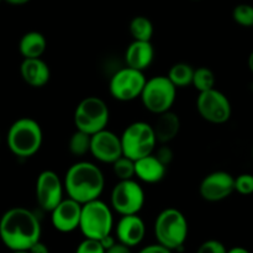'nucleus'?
Returning <instances> with one entry per match:
<instances>
[{
	"instance_id": "bb28decb",
	"label": "nucleus",
	"mask_w": 253,
	"mask_h": 253,
	"mask_svg": "<svg viewBox=\"0 0 253 253\" xmlns=\"http://www.w3.org/2000/svg\"><path fill=\"white\" fill-rule=\"evenodd\" d=\"M232 19L237 25L253 27V6L250 4H239L232 10Z\"/></svg>"
},
{
	"instance_id": "7ed1b4c3",
	"label": "nucleus",
	"mask_w": 253,
	"mask_h": 253,
	"mask_svg": "<svg viewBox=\"0 0 253 253\" xmlns=\"http://www.w3.org/2000/svg\"><path fill=\"white\" fill-rule=\"evenodd\" d=\"M6 142L9 150L19 158L36 155L43 142V132L36 120L21 118L15 121L7 131Z\"/></svg>"
},
{
	"instance_id": "72a5a7b5",
	"label": "nucleus",
	"mask_w": 253,
	"mask_h": 253,
	"mask_svg": "<svg viewBox=\"0 0 253 253\" xmlns=\"http://www.w3.org/2000/svg\"><path fill=\"white\" fill-rule=\"evenodd\" d=\"M27 251H29V253H49V249L40 240L36 244L32 245Z\"/></svg>"
},
{
	"instance_id": "f257e3e1",
	"label": "nucleus",
	"mask_w": 253,
	"mask_h": 253,
	"mask_svg": "<svg viewBox=\"0 0 253 253\" xmlns=\"http://www.w3.org/2000/svg\"><path fill=\"white\" fill-rule=\"evenodd\" d=\"M0 239L11 251H27L41 240V224L31 210L12 208L0 219Z\"/></svg>"
},
{
	"instance_id": "7c9ffc66",
	"label": "nucleus",
	"mask_w": 253,
	"mask_h": 253,
	"mask_svg": "<svg viewBox=\"0 0 253 253\" xmlns=\"http://www.w3.org/2000/svg\"><path fill=\"white\" fill-rule=\"evenodd\" d=\"M155 156L163 163L165 166H168L173 161V151L169 146H167V143H163L161 147H158L155 151Z\"/></svg>"
},
{
	"instance_id": "4468645a",
	"label": "nucleus",
	"mask_w": 253,
	"mask_h": 253,
	"mask_svg": "<svg viewBox=\"0 0 253 253\" xmlns=\"http://www.w3.org/2000/svg\"><path fill=\"white\" fill-rule=\"evenodd\" d=\"M90 153L99 162L113 165L116 160L124 156L121 136L106 128L94 133L91 135Z\"/></svg>"
},
{
	"instance_id": "412c9836",
	"label": "nucleus",
	"mask_w": 253,
	"mask_h": 253,
	"mask_svg": "<svg viewBox=\"0 0 253 253\" xmlns=\"http://www.w3.org/2000/svg\"><path fill=\"white\" fill-rule=\"evenodd\" d=\"M46 48V37L39 31L27 32L19 42V51L24 58H41Z\"/></svg>"
},
{
	"instance_id": "58836bf2",
	"label": "nucleus",
	"mask_w": 253,
	"mask_h": 253,
	"mask_svg": "<svg viewBox=\"0 0 253 253\" xmlns=\"http://www.w3.org/2000/svg\"><path fill=\"white\" fill-rule=\"evenodd\" d=\"M12 253H29V251H12Z\"/></svg>"
},
{
	"instance_id": "0eeeda50",
	"label": "nucleus",
	"mask_w": 253,
	"mask_h": 253,
	"mask_svg": "<svg viewBox=\"0 0 253 253\" xmlns=\"http://www.w3.org/2000/svg\"><path fill=\"white\" fill-rule=\"evenodd\" d=\"M110 111L105 101L98 96H86L77 105L73 120L77 130L94 135L106 128Z\"/></svg>"
},
{
	"instance_id": "e433bc0d",
	"label": "nucleus",
	"mask_w": 253,
	"mask_h": 253,
	"mask_svg": "<svg viewBox=\"0 0 253 253\" xmlns=\"http://www.w3.org/2000/svg\"><path fill=\"white\" fill-rule=\"evenodd\" d=\"M227 253H251L249 250L244 249V247H234L231 250H227Z\"/></svg>"
},
{
	"instance_id": "1a4fd4ad",
	"label": "nucleus",
	"mask_w": 253,
	"mask_h": 253,
	"mask_svg": "<svg viewBox=\"0 0 253 253\" xmlns=\"http://www.w3.org/2000/svg\"><path fill=\"white\" fill-rule=\"evenodd\" d=\"M146 202L145 190L133 179L119 180L111 190V208L121 216L135 215L142 210Z\"/></svg>"
},
{
	"instance_id": "b1692460",
	"label": "nucleus",
	"mask_w": 253,
	"mask_h": 253,
	"mask_svg": "<svg viewBox=\"0 0 253 253\" xmlns=\"http://www.w3.org/2000/svg\"><path fill=\"white\" fill-rule=\"evenodd\" d=\"M91 135L76 130L68 141V150L74 157H83L86 153H90Z\"/></svg>"
},
{
	"instance_id": "473e14b6",
	"label": "nucleus",
	"mask_w": 253,
	"mask_h": 253,
	"mask_svg": "<svg viewBox=\"0 0 253 253\" xmlns=\"http://www.w3.org/2000/svg\"><path fill=\"white\" fill-rule=\"evenodd\" d=\"M105 253H132V252H131V247L120 244V242L118 241V244H115L113 247L106 250Z\"/></svg>"
},
{
	"instance_id": "cd10ccee",
	"label": "nucleus",
	"mask_w": 253,
	"mask_h": 253,
	"mask_svg": "<svg viewBox=\"0 0 253 253\" xmlns=\"http://www.w3.org/2000/svg\"><path fill=\"white\" fill-rule=\"evenodd\" d=\"M235 192L241 195L253 194V174L242 173L235 178Z\"/></svg>"
},
{
	"instance_id": "a878e982",
	"label": "nucleus",
	"mask_w": 253,
	"mask_h": 253,
	"mask_svg": "<svg viewBox=\"0 0 253 253\" xmlns=\"http://www.w3.org/2000/svg\"><path fill=\"white\" fill-rule=\"evenodd\" d=\"M113 172L119 180L133 179V177H136L135 161L126 156H121L113 163Z\"/></svg>"
},
{
	"instance_id": "9b49d317",
	"label": "nucleus",
	"mask_w": 253,
	"mask_h": 253,
	"mask_svg": "<svg viewBox=\"0 0 253 253\" xmlns=\"http://www.w3.org/2000/svg\"><path fill=\"white\" fill-rule=\"evenodd\" d=\"M197 109L205 121L215 125L227 123L232 115V106L229 98L216 88L199 93Z\"/></svg>"
},
{
	"instance_id": "a211bd4d",
	"label": "nucleus",
	"mask_w": 253,
	"mask_h": 253,
	"mask_svg": "<svg viewBox=\"0 0 253 253\" xmlns=\"http://www.w3.org/2000/svg\"><path fill=\"white\" fill-rule=\"evenodd\" d=\"M155 59V48L151 41L133 40L125 52L126 66L145 72Z\"/></svg>"
},
{
	"instance_id": "393cba45",
	"label": "nucleus",
	"mask_w": 253,
	"mask_h": 253,
	"mask_svg": "<svg viewBox=\"0 0 253 253\" xmlns=\"http://www.w3.org/2000/svg\"><path fill=\"white\" fill-rule=\"evenodd\" d=\"M215 84H216V77L209 67H199V68L195 69L192 85L199 93L214 89Z\"/></svg>"
},
{
	"instance_id": "c9c22d12",
	"label": "nucleus",
	"mask_w": 253,
	"mask_h": 253,
	"mask_svg": "<svg viewBox=\"0 0 253 253\" xmlns=\"http://www.w3.org/2000/svg\"><path fill=\"white\" fill-rule=\"evenodd\" d=\"M4 1L7 2V4H10V5H16V6H19V5L27 4L30 0H4Z\"/></svg>"
},
{
	"instance_id": "ea45409f",
	"label": "nucleus",
	"mask_w": 253,
	"mask_h": 253,
	"mask_svg": "<svg viewBox=\"0 0 253 253\" xmlns=\"http://www.w3.org/2000/svg\"><path fill=\"white\" fill-rule=\"evenodd\" d=\"M252 158H253V147H252Z\"/></svg>"
},
{
	"instance_id": "2eb2a0df",
	"label": "nucleus",
	"mask_w": 253,
	"mask_h": 253,
	"mask_svg": "<svg viewBox=\"0 0 253 253\" xmlns=\"http://www.w3.org/2000/svg\"><path fill=\"white\" fill-rule=\"evenodd\" d=\"M83 204L68 197L63 199L51 212V222L54 229L63 234L79 229Z\"/></svg>"
},
{
	"instance_id": "79ce46f5",
	"label": "nucleus",
	"mask_w": 253,
	"mask_h": 253,
	"mask_svg": "<svg viewBox=\"0 0 253 253\" xmlns=\"http://www.w3.org/2000/svg\"><path fill=\"white\" fill-rule=\"evenodd\" d=\"M0 2H1V0H0Z\"/></svg>"
},
{
	"instance_id": "20e7f679",
	"label": "nucleus",
	"mask_w": 253,
	"mask_h": 253,
	"mask_svg": "<svg viewBox=\"0 0 253 253\" xmlns=\"http://www.w3.org/2000/svg\"><path fill=\"white\" fill-rule=\"evenodd\" d=\"M188 232L189 226L187 217L175 208H167L156 217L155 236L157 242L172 251L184 246L188 239Z\"/></svg>"
},
{
	"instance_id": "4be33fe9",
	"label": "nucleus",
	"mask_w": 253,
	"mask_h": 253,
	"mask_svg": "<svg viewBox=\"0 0 253 253\" xmlns=\"http://www.w3.org/2000/svg\"><path fill=\"white\" fill-rule=\"evenodd\" d=\"M194 71L195 69L190 64L184 63V62H179V63H175L170 67L167 77L174 84L177 89L185 88L188 85H192Z\"/></svg>"
},
{
	"instance_id": "ddd939ff",
	"label": "nucleus",
	"mask_w": 253,
	"mask_h": 253,
	"mask_svg": "<svg viewBox=\"0 0 253 253\" xmlns=\"http://www.w3.org/2000/svg\"><path fill=\"white\" fill-rule=\"evenodd\" d=\"M235 192V177L225 170H215L203 178L199 185L200 197L210 203L221 202Z\"/></svg>"
},
{
	"instance_id": "9d476101",
	"label": "nucleus",
	"mask_w": 253,
	"mask_h": 253,
	"mask_svg": "<svg viewBox=\"0 0 253 253\" xmlns=\"http://www.w3.org/2000/svg\"><path fill=\"white\" fill-rule=\"evenodd\" d=\"M147 78L142 71L131 67H123L111 76L109 90L111 96L119 101H132L140 98Z\"/></svg>"
},
{
	"instance_id": "2f4dec72",
	"label": "nucleus",
	"mask_w": 253,
	"mask_h": 253,
	"mask_svg": "<svg viewBox=\"0 0 253 253\" xmlns=\"http://www.w3.org/2000/svg\"><path fill=\"white\" fill-rule=\"evenodd\" d=\"M138 253H172V250H169L168 247L163 246L161 244H153L148 245V246L143 247L142 250H140Z\"/></svg>"
},
{
	"instance_id": "6ab92c4d",
	"label": "nucleus",
	"mask_w": 253,
	"mask_h": 253,
	"mask_svg": "<svg viewBox=\"0 0 253 253\" xmlns=\"http://www.w3.org/2000/svg\"><path fill=\"white\" fill-rule=\"evenodd\" d=\"M136 177L143 183L155 184L166 177L167 166L163 165L155 156V153L135 161Z\"/></svg>"
},
{
	"instance_id": "a19ab883",
	"label": "nucleus",
	"mask_w": 253,
	"mask_h": 253,
	"mask_svg": "<svg viewBox=\"0 0 253 253\" xmlns=\"http://www.w3.org/2000/svg\"><path fill=\"white\" fill-rule=\"evenodd\" d=\"M193 1H199V0H193Z\"/></svg>"
},
{
	"instance_id": "f8f14e48",
	"label": "nucleus",
	"mask_w": 253,
	"mask_h": 253,
	"mask_svg": "<svg viewBox=\"0 0 253 253\" xmlns=\"http://www.w3.org/2000/svg\"><path fill=\"white\" fill-rule=\"evenodd\" d=\"M64 182L53 170H43L36 179V199L40 207L46 211H52L62 200Z\"/></svg>"
},
{
	"instance_id": "f3484780",
	"label": "nucleus",
	"mask_w": 253,
	"mask_h": 253,
	"mask_svg": "<svg viewBox=\"0 0 253 253\" xmlns=\"http://www.w3.org/2000/svg\"><path fill=\"white\" fill-rule=\"evenodd\" d=\"M20 74L25 83L32 88H42L51 78L48 64L41 58H24L20 66Z\"/></svg>"
},
{
	"instance_id": "c85d7f7f",
	"label": "nucleus",
	"mask_w": 253,
	"mask_h": 253,
	"mask_svg": "<svg viewBox=\"0 0 253 253\" xmlns=\"http://www.w3.org/2000/svg\"><path fill=\"white\" fill-rule=\"evenodd\" d=\"M106 250L101 245L100 240L84 239L77 247L76 253H105Z\"/></svg>"
},
{
	"instance_id": "c756f323",
	"label": "nucleus",
	"mask_w": 253,
	"mask_h": 253,
	"mask_svg": "<svg viewBox=\"0 0 253 253\" xmlns=\"http://www.w3.org/2000/svg\"><path fill=\"white\" fill-rule=\"evenodd\" d=\"M197 253H227V250L222 242L217 240H208L200 245Z\"/></svg>"
},
{
	"instance_id": "4c0bfd02",
	"label": "nucleus",
	"mask_w": 253,
	"mask_h": 253,
	"mask_svg": "<svg viewBox=\"0 0 253 253\" xmlns=\"http://www.w3.org/2000/svg\"><path fill=\"white\" fill-rule=\"evenodd\" d=\"M249 68H250V71L253 73V51L251 52V54H250V57H249Z\"/></svg>"
},
{
	"instance_id": "5701e85b",
	"label": "nucleus",
	"mask_w": 253,
	"mask_h": 253,
	"mask_svg": "<svg viewBox=\"0 0 253 253\" xmlns=\"http://www.w3.org/2000/svg\"><path fill=\"white\" fill-rule=\"evenodd\" d=\"M130 35L136 41H151L153 36V24L148 17L146 16H135L130 21Z\"/></svg>"
},
{
	"instance_id": "6e6552de",
	"label": "nucleus",
	"mask_w": 253,
	"mask_h": 253,
	"mask_svg": "<svg viewBox=\"0 0 253 253\" xmlns=\"http://www.w3.org/2000/svg\"><path fill=\"white\" fill-rule=\"evenodd\" d=\"M140 99L146 110L158 115L172 110L177 99V88L167 76L152 77L146 82Z\"/></svg>"
},
{
	"instance_id": "423d86ee",
	"label": "nucleus",
	"mask_w": 253,
	"mask_h": 253,
	"mask_svg": "<svg viewBox=\"0 0 253 253\" xmlns=\"http://www.w3.org/2000/svg\"><path fill=\"white\" fill-rule=\"evenodd\" d=\"M121 143L124 156L133 161L152 155L157 146L153 126L145 121L130 124L121 135Z\"/></svg>"
},
{
	"instance_id": "f704fd0d",
	"label": "nucleus",
	"mask_w": 253,
	"mask_h": 253,
	"mask_svg": "<svg viewBox=\"0 0 253 253\" xmlns=\"http://www.w3.org/2000/svg\"><path fill=\"white\" fill-rule=\"evenodd\" d=\"M100 242H101V245H103L104 249H105V250H109L110 247H113L114 245L118 244V242H116V240H115V237L111 236V234L108 235V236L103 237V239L100 240Z\"/></svg>"
},
{
	"instance_id": "aec40b11",
	"label": "nucleus",
	"mask_w": 253,
	"mask_h": 253,
	"mask_svg": "<svg viewBox=\"0 0 253 253\" xmlns=\"http://www.w3.org/2000/svg\"><path fill=\"white\" fill-rule=\"evenodd\" d=\"M152 126L157 142L163 145L170 142L178 136L180 130V119L172 110H168L166 113L158 114Z\"/></svg>"
},
{
	"instance_id": "f03ea898",
	"label": "nucleus",
	"mask_w": 253,
	"mask_h": 253,
	"mask_svg": "<svg viewBox=\"0 0 253 253\" xmlns=\"http://www.w3.org/2000/svg\"><path fill=\"white\" fill-rule=\"evenodd\" d=\"M63 182L68 197L81 204L100 199L105 188V178L100 168L86 161L72 165L66 172Z\"/></svg>"
},
{
	"instance_id": "39448f33",
	"label": "nucleus",
	"mask_w": 253,
	"mask_h": 253,
	"mask_svg": "<svg viewBox=\"0 0 253 253\" xmlns=\"http://www.w3.org/2000/svg\"><path fill=\"white\" fill-rule=\"evenodd\" d=\"M113 226V211L106 203L95 199L83 204L79 230L85 239L101 240L111 234Z\"/></svg>"
},
{
	"instance_id": "dca6fc26",
	"label": "nucleus",
	"mask_w": 253,
	"mask_h": 253,
	"mask_svg": "<svg viewBox=\"0 0 253 253\" xmlns=\"http://www.w3.org/2000/svg\"><path fill=\"white\" fill-rule=\"evenodd\" d=\"M146 235V225L143 220L135 215H124L116 225V239L120 244L135 247L142 242Z\"/></svg>"
}]
</instances>
